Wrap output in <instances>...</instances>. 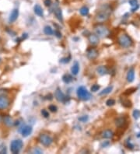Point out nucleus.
Listing matches in <instances>:
<instances>
[{"label": "nucleus", "instance_id": "f257e3e1", "mask_svg": "<svg viewBox=\"0 0 140 154\" xmlns=\"http://www.w3.org/2000/svg\"><path fill=\"white\" fill-rule=\"evenodd\" d=\"M111 14V9L108 5H103L96 15V20L99 23H103L107 20Z\"/></svg>", "mask_w": 140, "mask_h": 154}, {"label": "nucleus", "instance_id": "f03ea898", "mask_svg": "<svg viewBox=\"0 0 140 154\" xmlns=\"http://www.w3.org/2000/svg\"><path fill=\"white\" fill-rule=\"evenodd\" d=\"M118 42L121 47L125 48H129L132 45V40L131 39V38L125 34L119 36V38L118 39Z\"/></svg>", "mask_w": 140, "mask_h": 154}, {"label": "nucleus", "instance_id": "7ed1b4c3", "mask_svg": "<svg viewBox=\"0 0 140 154\" xmlns=\"http://www.w3.org/2000/svg\"><path fill=\"white\" fill-rule=\"evenodd\" d=\"M94 31H95V34L100 38H105L110 33L108 28L106 26L102 25V24H99L96 26L94 28Z\"/></svg>", "mask_w": 140, "mask_h": 154}, {"label": "nucleus", "instance_id": "20e7f679", "mask_svg": "<svg viewBox=\"0 0 140 154\" xmlns=\"http://www.w3.org/2000/svg\"><path fill=\"white\" fill-rule=\"evenodd\" d=\"M77 96H78L79 99H80L82 101H89L92 97L90 93L84 87H80L78 88Z\"/></svg>", "mask_w": 140, "mask_h": 154}, {"label": "nucleus", "instance_id": "39448f33", "mask_svg": "<svg viewBox=\"0 0 140 154\" xmlns=\"http://www.w3.org/2000/svg\"><path fill=\"white\" fill-rule=\"evenodd\" d=\"M23 146V143L22 140H20V139L13 140L10 144V150L13 154L19 153L20 151L21 150Z\"/></svg>", "mask_w": 140, "mask_h": 154}, {"label": "nucleus", "instance_id": "423d86ee", "mask_svg": "<svg viewBox=\"0 0 140 154\" xmlns=\"http://www.w3.org/2000/svg\"><path fill=\"white\" fill-rule=\"evenodd\" d=\"M38 141L45 146H49L52 144L53 143V139L47 135V134H41L40 135L39 138H38Z\"/></svg>", "mask_w": 140, "mask_h": 154}, {"label": "nucleus", "instance_id": "0eeeda50", "mask_svg": "<svg viewBox=\"0 0 140 154\" xmlns=\"http://www.w3.org/2000/svg\"><path fill=\"white\" fill-rule=\"evenodd\" d=\"M54 97H55V99L59 101V102H65L66 101V97L65 96V94H63V92L59 89L58 88L54 93Z\"/></svg>", "mask_w": 140, "mask_h": 154}, {"label": "nucleus", "instance_id": "6e6552de", "mask_svg": "<svg viewBox=\"0 0 140 154\" xmlns=\"http://www.w3.org/2000/svg\"><path fill=\"white\" fill-rule=\"evenodd\" d=\"M10 104L9 100L5 96H0V110L6 109Z\"/></svg>", "mask_w": 140, "mask_h": 154}, {"label": "nucleus", "instance_id": "1a4fd4ad", "mask_svg": "<svg viewBox=\"0 0 140 154\" xmlns=\"http://www.w3.org/2000/svg\"><path fill=\"white\" fill-rule=\"evenodd\" d=\"M32 127L29 126V125H25L23 128H21L20 132L23 135V137H27L28 135H30L32 132Z\"/></svg>", "mask_w": 140, "mask_h": 154}, {"label": "nucleus", "instance_id": "9d476101", "mask_svg": "<svg viewBox=\"0 0 140 154\" xmlns=\"http://www.w3.org/2000/svg\"><path fill=\"white\" fill-rule=\"evenodd\" d=\"M87 55L88 58L93 60V59H95L98 56V51H97V50L96 48H90V49L87 50Z\"/></svg>", "mask_w": 140, "mask_h": 154}, {"label": "nucleus", "instance_id": "9b49d317", "mask_svg": "<svg viewBox=\"0 0 140 154\" xmlns=\"http://www.w3.org/2000/svg\"><path fill=\"white\" fill-rule=\"evenodd\" d=\"M54 13L56 16V18L60 21V22H62L63 21V17H62V9L58 6L56 5L54 8Z\"/></svg>", "mask_w": 140, "mask_h": 154}, {"label": "nucleus", "instance_id": "f8f14e48", "mask_svg": "<svg viewBox=\"0 0 140 154\" xmlns=\"http://www.w3.org/2000/svg\"><path fill=\"white\" fill-rule=\"evenodd\" d=\"M88 40L92 45H96L99 43V37L93 34H91L88 36Z\"/></svg>", "mask_w": 140, "mask_h": 154}, {"label": "nucleus", "instance_id": "ddd939ff", "mask_svg": "<svg viewBox=\"0 0 140 154\" xmlns=\"http://www.w3.org/2000/svg\"><path fill=\"white\" fill-rule=\"evenodd\" d=\"M18 16H19V10L18 9H15L12 11L11 14H10V16H9V22L10 23H13L15 22L17 18H18Z\"/></svg>", "mask_w": 140, "mask_h": 154}, {"label": "nucleus", "instance_id": "4468645a", "mask_svg": "<svg viewBox=\"0 0 140 154\" xmlns=\"http://www.w3.org/2000/svg\"><path fill=\"white\" fill-rule=\"evenodd\" d=\"M126 123H127V121L124 117H119L115 120V125L118 128H121V127L124 126Z\"/></svg>", "mask_w": 140, "mask_h": 154}, {"label": "nucleus", "instance_id": "2eb2a0df", "mask_svg": "<svg viewBox=\"0 0 140 154\" xmlns=\"http://www.w3.org/2000/svg\"><path fill=\"white\" fill-rule=\"evenodd\" d=\"M34 13L36 15H38V16H41L42 17L44 16V11H43V9L41 8V6L38 4L35 5H34Z\"/></svg>", "mask_w": 140, "mask_h": 154}, {"label": "nucleus", "instance_id": "dca6fc26", "mask_svg": "<svg viewBox=\"0 0 140 154\" xmlns=\"http://www.w3.org/2000/svg\"><path fill=\"white\" fill-rule=\"evenodd\" d=\"M96 72H97V73H98L100 76H104V75H106V74L108 72V70H107V69L106 66H104V65H100V66L97 67Z\"/></svg>", "mask_w": 140, "mask_h": 154}, {"label": "nucleus", "instance_id": "f3484780", "mask_svg": "<svg viewBox=\"0 0 140 154\" xmlns=\"http://www.w3.org/2000/svg\"><path fill=\"white\" fill-rule=\"evenodd\" d=\"M135 78V71L133 69H131L129 70L128 74H127V80L129 83H132Z\"/></svg>", "mask_w": 140, "mask_h": 154}, {"label": "nucleus", "instance_id": "a211bd4d", "mask_svg": "<svg viewBox=\"0 0 140 154\" xmlns=\"http://www.w3.org/2000/svg\"><path fill=\"white\" fill-rule=\"evenodd\" d=\"M114 136V133L111 130H105L102 132V137L104 139H111Z\"/></svg>", "mask_w": 140, "mask_h": 154}, {"label": "nucleus", "instance_id": "6ab92c4d", "mask_svg": "<svg viewBox=\"0 0 140 154\" xmlns=\"http://www.w3.org/2000/svg\"><path fill=\"white\" fill-rule=\"evenodd\" d=\"M79 71H80V65L77 61H76L75 64L72 65V67L71 69V72H72V75L76 76L79 73Z\"/></svg>", "mask_w": 140, "mask_h": 154}, {"label": "nucleus", "instance_id": "aec40b11", "mask_svg": "<svg viewBox=\"0 0 140 154\" xmlns=\"http://www.w3.org/2000/svg\"><path fill=\"white\" fill-rule=\"evenodd\" d=\"M129 2L131 5V6L132 7V12H135V11H136V9H139V4H138L137 0H129Z\"/></svg>", "mask_w": 140, "mask_h": 154}, {"label": "nucleus", "instance_id": "412c9836", "mask_svg": "<svg viewBox=\"0 0 140 154\" xmlns=\"http://www.w3.org/2000/svg\"><path fill=\"white\" fill-rule=\"evenodd\" d=\"M113 90V87H108L107 88H105L104 90H103L101 92L99 93V95L100 96H103V95H107L108 94H110Z\"/></svg>", "mask_w": 140, "mask_h": 154}, {"label": "nucleus", "instance_id": "4be33fe9", "mask_svg": "<svg viewBox=\"0 0 140 154\" xmlns=\"http://www.w3.org/2000/svg\"><path fill=\"white\" fill-rule=\"evenodd\" d=\"M4 122H5V124L7 125V126H12L14 123H13V119H12V118L11 117H9V116H5V118H4Z\"/></svg>", "mask_w": 140, "mask_h": 154}, {"label": "nucleus", "instance_id": "5701e85b", "mask_svg": "<svg viewBox=\"0 0 140 154\" xmlns=\"http://www.w3.org/2000/svg\"><path fill=\"white\" fill-rule=\"evenodd\" d=\"M62 80L65 83H69L72 81V77L69 74H65L62 76Z\"/></svg>", "mask_w": 140, "mask_h": 154}, {"label": "nucleus", "instance_id": "b1692460", "mask_svg": "<svg viewBox=\"0 0 140 154\" xmlns=\"http://www.w3.org/2000/svg\"><path fill=\"white\" fill-rule=\"evenodd\" d=\"M44 32L46 35H52L54 34V30L50 26H46L44 28Z\"/></svg>", "mask_w": 140, "mask_h": 154}, {"label": "nucleus", "instance_id": "393cba45", "mask_svg": "<svg viewBox=\"0 0 140 154\" xmlns=\"http://www.w3.org/2000/svg\"><path fill=\"white\" fill-rule=\"evenodd\" d=\"M80 14H81L82 16H87V15L89 14V9H88V7H87V6H83V7L80 9Z\"/></svg>", "mask_w": 140, "mask_h": 154}, {"label": "nucleus", "instance_id": "a878e982", "mask_svg": "<svg viewBox=\"0 0 140 154\" xmlns=\"http://www.w3.org/2000/svg\"><path fill=\"white\" fill-rule=\"evenodd\" d=\"M121 103H122V105L124 107H132V102L129 100H128V99L123 100Z\"/></svg>", "mask_w": 140, "mask_h": 154}, {"label": "nucleus", "instance_id": "bb28decb", "mask_svg": "<svg viewBox=\"0 0 140 154\" xmlns=\"http://www.w3.org/2000/svg\"><path fill=\"white\" fill-rule=\"evenodd\" d=\"M136 90H137V89H136V88H135V87H132V88L128 89V90H125V92L124 93V94H125V95H131V94H132V93H134Z\"/></svg>", "mask_w": 140, "mask_h": 154}, {"label": "nucleus", "instance_id": "cd10ccee", "mask_svg": "<svg viewBox=\"0 0 140 154\" xmlns=\"http://www.w3.org/2000/svg\"><path fill=\"white\" fill-rule=\"evenodd\" d=\"M88 119H89V117L87 115H83V116L79 118V121L81 122H86L88 121Z\"/></svg>", "mask_w": 140, "mask_h": 154}, {"label": "nucleus", "instance_id": "c85d7f7f", "mask_svg": "<svg viewBox=\"0 0 140 154\" xmlns=\"http://www.w3.org/2000/svg\"><path fill=\"white\" fill-rule=\"evenodd\" d=\"M133 117L136 119H138L140 117V110H135L133 111Z\"/></svg>", "mask_w": 140, "mask_h": 154}, {"label": "nucleus", "instance_id": "c756f323", "mask_svg": "<svg viewBox=\"0 0 140 154\" xmlns=\"http://www.w3.org/2000/svg\"><path fill=\"white\" fill-rule=\"evenodd\" d=\"M100 90V86L97 84H94L91 87V91L92 92H96Z\"/></svg>", "mask_w": 140, "mask_h": 154}, {"label": "nucleus", "instance_id": "7c9ffc66", "mask_svg": "<svg viewBox=\"0 0 140 154\" xmlns=\"http://www.w3.org/2000/svg\"><path fill=\"white\" fill-rule=\"evenodd\" d=\"M115 103V101L114 100V99H109V100H107V102H106V104L107 105V106H113L114 104Z\"/></svg>", "mask_w": 140, "mask_h": 154}, {"label": "nucleus", "instance_id": "2f4dec72", "mask_svg": "<svg viewBox=\"0 0 140 154\" xmlns=\"http://www.w3.org/2000/svg\"><path fill=\"white\" fill-rule=\"evenodd\" d=\"M48 109H49L51 112H56L57 110H58L57 107L54 106V105H50V106L48 107Z\"/></svg>", "mask_w": 140, "mask_h": 154}, {"label": "nucleus", "instance_id": "473e14b6", "mask_svg": "<svg viewBox=\"0 0 140 154\" xmlns=\"http://www.w3.org/2000/svg\"><path fill=\"white\" fill-rule=\"evenodd\" d=\"M41 114H42V116H44L45 118H48L49 117V113H48V111L45 110V109H43L42 110H41Z\"/></svg>", "mask_w": 140, "mask_h": 154}, {"label": "nucleus", "instance_id": "72a5a7b5", "mask_svg": "<svg viewBox=\"0 0 140 154\" xmlns=\"http://www.w3.org/2000/svg\"><path fill=\"white\" fill-rule=\"evenodd\" d=\"M43 153V151L41 150V149H39L38 147H36L34 150H33V153Z\"/></svg>", "mask_w": 140, "mask_h": 154}, {"label": "nucleus", "instance_id": "f704fd0d", "mask_svg": "<svg viewBox=\"0 0 140 154\" xmlns=\"http://www.w3.org/2000/svg\"><path fill=\"white\" fill-rule=\"evenodd\" d=\"M44 3H45V6H47V7H49V6H51V5L52 2H51V0H45Z\"/></svg>", "mask_w": 140, "mask_h": 154}, {"label": "nucleus", "instance_id": "c9c22d12", "mask_svg": "<svg viewBox=\"0 0 140 154\" xmlns=\"http://www.w3.org/2000/svg\"><path fill=\"white\" fill-rule=\"evenodd\" d=\"M54 35H55L58 38H62V34H61L58 30L54 31Z\"/></svg>", "mask_w": 140, "mask_h": 154}, {"label": "nucleus", "instance_id": "e433bc0d", "mask_svg": "<svg viewBox=\"0 0 140 154\" xmlns=\"http://www.w3.org/2000/svg\"><path fill=\"white\" fill-rule=\"evenodd\" d=\"M69 59H70V58H62L61 61H60V62H62V63H66V62H69Z\"/></svg>", "mask_w": 140, "mask_h": 154}, {"label": "nucleus", "instance_id": "4c0bfd02", "mask_svg": "<svg viewBox=\"0 0 140 154\" xmlns=\"http://www.w3.org/2000/svg\"><path fill=\"white\" fill-rule=\"evenodd\" d=\"M109 144H110V143H109V142H105V143H104L102 144V146H104V147H106V146H109Z\"/></svg>", "mask_w": 140, "mask_h": 154}, {"label": "nucleus", "instance_id": "58836bf2", "mask_svg": "<svg viewBox=\"0 0 140 154\" xmlns=\"http://www.w3.org/2000/svg\"><path fill=\"white\" fill-rule=\"evenodd\" d=\"M137 136H138V137H140V133L138 135H137Z\"/></svg>", "mask_w": 140, "mask_h": 154}, {"label": "nucleus", "instance_id": "ea45409f", "mask_svg": "<svg viewBox=\"0 0 140 154\" xmlns=\"http://www.w3.org/2000/svg\"><path fill=\"white\" fill-rule=\"evenodd\" d=\"M0 63H1V58H0Z\"/></svg>", "mask_w": 140, "mask_h": 154}]
</instances>
